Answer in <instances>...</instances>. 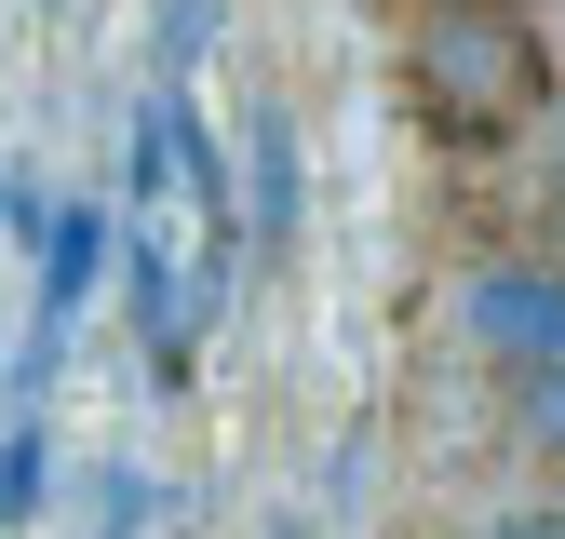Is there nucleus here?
<instances>
[{"instance_id":"3","label":"nucleus","mask_w":565,"mask_h":539,"mask_svg":"<svg viewBox=\"0 0 565 539\" xmlns=\"http://www.w3.org/2000/svg\"><path fill=\"white\" fill-rule=\"evenodd\" d=\"M121 297H135V351H149V378H189V351H202V297H189V270L162 256V230L121 243Z\"/></svg>"},{"instance_id":"9","label":"nucleus","mask_w":565,"mask_h":539,"mask_svg":"<svg viewBox=\"0 0 565 539\" xmlns=\"http://www.w3.org/2000/svg\"><path fill=\"white\" fill-rule=\"evenodd\" d=\"M499 539H565V499H552V512H512Z\"/></svg>"},{"instance_id":"12","label":"nucleus","mask_w":565,"mask_h":539,"mask_svg":"<svg viewBox=\"0 0 565 539\" xmlns=\"http://www.w3.org/2000/svg\"><path fill=\"white\" fill-rule=\"evenodd\" d=\"M269 539H310V526H269Z\"/></svg>"},{"instance_id":"1","label":"nucleus","mask_w":565,"mask_h":539,"mask_svg":"<svg viewBox=\"0 0 565 539\" xmlns=\"http://www.w3.org/2000/svg\"><path fill=\"white\" fill-rule=\"evenodd\" d=\"M404 95H417V121L445 149H484V135L552 108V54H539V28L512 0H431L417 41H404Z\"/></svg>"},{"instance_id":"8","label":"nucleus","mask_w":565,"mask_h":539,"mask_svg":"<svg viewBox=\"0 0 565 539\" xmlns=\"http://www.w3.org/2000/svg\"><path fill=\"white\" fill-rule=\"evenodd\" d=\"M525 432H539V445H565V378H525Z\"/></svg>"},{"instance_id":"7","label":"nucleus","mask_w":565,"mask_h":539,"mask_svg":"<svg viewBox=\"0 0 565 539\" xmlns=\"http://www.w3.org/2000/svg\"><path fill=\"white\" fill-rule=\"evenodd\" d=\"M41 486H54L41 419H28V404H0V526H28V512H41Z\"/></svg>"},{"instance_id":"4","label":"nucleus","mask_w":565,"mask_h":539,"mask_svg":"<svg viewBox=\"0 0 565 539\" xmlns=\"http://www.w3.org/2000/svg\"><path fill=\"white\" fill-rule=\"evenodd\" d=\"M243 243H256V256L297 243V121H282V108L243 121Z\"/></svg>"},{"instance_id":"2","label":"nucleus","mask_w":565,"mask_h":539,"mask_svg":"<svg viewBox=\"0 0 565 539\" xmlns=\"http://www.w3.org/2000/svg\"><path fill=\"white\" fill-rule=\"evenodd\" d=\"M471 351H499L512 378H565V270H471Z\"/></svg>"},{"instance_id":"5","label":"nucleus","mask_w":565,"mask_h":539,"mask_svg":"<svg viewBox=\"0 0 565 539\" xmlns=\"http://www.w3.org/2000/svg\"><path fill=\"white\" fill-rule=\"evenodd\" d=\"M175 189V95H135V135H121V202L135 216H162Z\"/></svg>"},{"instance_id":"6","label":"nucleus","mask_w":565,"mask_h":539,"mask_svg":"<svg viewBox=\"0 0 565 539\" xmlns=\"http://www.w3.org/2000/svg\"><path fill=\"white\" fill-rule=\"evenodd\" d=\"M216 14H230V0H162V28H149V95H189V67H202V41H216Z\"/></svg>"},{"instance_id":"11","label":"nucleus","mask_w":565,"mask_h":539,"mask_svg":"<svg viewBox=\"0 0 565 539\" xmlns=\"http://www.w3.org/2000/svg\"><path fill=\"white\" fill-rule=\"evenodd\" d=\"M95 539H149V526H95Z\"/></svg>"},{"instance_id":"10","label":"nucleus","mask_w":565,"mask_h":539,"mask_svg":"<svg viewBox=\"0 0 565 539\" xmlns=\"http://www.w3.org/2000/svg\"><path fill=\"white\" fill-rule=\"evenodd\" d=\"M0 243H14V176H0Z\"/></svg>"}]
</instances>
